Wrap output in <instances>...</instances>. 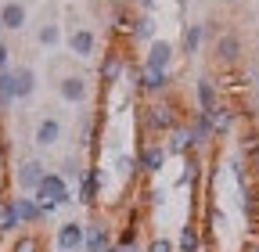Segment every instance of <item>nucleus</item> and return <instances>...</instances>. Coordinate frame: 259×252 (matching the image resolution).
Here are the masks:
<instances>
[{
    "label": "nucleus",
    "mask_w": 259,
    "mask_h": 252,
    "mask_svg": "<svg viewBox=\"0 0 259 252\" xmlns=\"http://www.w3.org/2000/svg\"><path fill=\"white\" fill-rule=\"evenodd\" d=\"M105 252H122V248H119V245H115V241H112V245H108V248H105Z\"/></svg>",
    "instance_id": "40"
},
{
    "label": "nucleus",
    "mask_w": 259,
    "mask_h": 252,
    "mask_svg": "<svg viewBox=\"0 0 259 252\" xmlns=\"http://www.w3.org/2000/svg\"><path fill=\"white\" fill-rule=\"evenodd\" d=\"M54 90H58V98L69 101V105H87L90 94H94V83H90V76H83V72H69V76H58Z\"/></svg>",
    "instance_id": "6"
},
{
    "label": "nucleus",
    "mask_w": 259,
    "mask_h": 252,
    "mask_svg": "<svg viewBox=\"0 0 259 252\" xmlns=\"http://www.w3.org/2000/svg\"><path fill=\"white\" fill-rule=\"evenodd\" d=\"M54 245L58 252H83V224L79 220H65L54 227Z\"/></svg>",
    "instance_id": "14"
},
{
    "label": "nucleus",
    "mask_w": 259,
    "mask_h": 252,
    "mask_svg": "<svg viewBox=\"0 0 259 252\" xmlns=\"http://www.w3.org/2000/svg\"><path fill=\"white\" fill-rule=\"evenodd\" d=\"M108 4H115V8H122V4H126V0H108Z\"/></svg>",
    "instance_id": "42"
},
{
    "label": "nucleus",
    "mask_w": 259,
    "mask_h": 252,
    "mask_svg": "<svg viewBox=\"0 0 259 252\" xmlns=\"http://www.w3.org/2000/svg\"><path fill=\"white\" fill-rule=\"evenodd\" d=\"M115 173L134 177V173H137V159H134V155H115Z\"/></svg>",
    "instance_id": "34"
},
{
    "label": "nucleus",
    "mask_w": 259,
    "mask_h": 252,
    "mask_svg": "<svg viewBox=\"0 0 259 252\" xmlns=\"http://www.w3.org/2000/svg\"><path fill=\"white\" fill-rule=\"evenodd\" d=\"M4 69H11V44L0 36V72H4Z\"/></svg>",
    "instance_id": "35"
},
{
    "label": "nucleus",
    "mask_w": 259,
    "mask_h": 252,
    "mask_svg": "<svg viewBox=\"0 0 259 252\" xmlns=\"http://www.w3.org/2000/svg\"><path fill=\"white\" fill-rule=\"evenodd\" d=\"M241 54H245V40L234 33V29H227V33H220V36H216V44H212V58H216V65L234 69L238 61H241Z\"/></svg>",
    "instance_id": "9"
},
{
    "label": "nucleus",
    "mask_w": 259,
    "mask_h": 252,
    "mask_svg": "<svg viewBox=\"0 0 259 252\" xmlns=\"http://www.w3.org/2000/svg\"><path fill=\"white\" fill-rule=\"evenodd\" d=\"M141 119H144L148 137H151V134H169L173 126H180V122H184V119H180V101H173L169 94H166V98H155V101H148V105H144Z\"/></svg>",
    "instance_id": "1"
},
{
    "label": "nucleus",
    "mask_w": 259,
    "mask_h": 252,
    "mask_svg": "<svg viewBox=\"0 0 259 252\" xmlns=\"http://www.w3.org/2000/svg\"><path fill=\"white\" fill-rule=\"evenodd\" d=\"M238 155H241V159H252V162H255V155H259V130H255V126H248V130L241 134V141H238Z\"/></svg>",
    "instance_id": "28"
},
{
    "label": "nucleus",
    "mask_w": 259,
    "mask_h": 252,
    "mask_svg": "<svg viewBox=\"0 0 259 252\" xmlns=\"http://www.w3.org/2000/svg\"><path fill=\"white\" fill-rule=\"evenodd\" d=\"M155 4H158V0H137V8H141V11H155Z\"/></svg>",
    "instance_id": "36"
},
{
    "label": "nucleus",
    "mask_w": 259,
    "mask_h": 252,
    "mask_svg": "<svg viewBox=\"0 0 259 252\" xmlns=\"http://www.w3.org/2000/svg\"><path fill=\"white\" fill-rule=\"evenodd\" d=\"M83 170H87V162L72 151V155H65V159H61V170H58V173H61L65 180H79V177H83Z\"/></svg>",
    "instance_id": "30"
},
{
    "label": "nucleus",
    "mask_w": 259,
    "mask_h": 252,
    "mask_svg": "<svg viewBox=\"0 0 259 252\" xmlns=\"http://www.w3.org/2000/svg\"><path fill=\"white\" fill-rule=\"evenodd\" d=\"M112 224L108 216H101L97 209H90V220L83 224V252H105L112 245Z\"/></svg>",
    "instance_id": "5"
},
{
    "label": "nucleus",
    "mask_w": 259,
    "mask_h": 252,
    "mask_svg": "<svg viewBox=\"0 0 259 252\" xmlns=\"http://www.w3.org/2000/svg\"><path fill=\"white\" fill-rule=\"evenodd\" d=\"M144 252H177V241L166 238V234H151L148 245H144Z\"/></svg>",
    "instance_id": "33"
},
{
    "label": "nucleus",
    "mask_w": 259,
    "mask_h": 252,
    "mask_svg": "<svg viewBox=\"0 0 259 252\" xmlns=\"http://www.w3.org/2000/svg\"><path fill=\"white\" fill-rule=\"evenodd\" d=\"M126 69H130V54H122L119 47H108L101 54V61H97V79H101L105 90H112L126 79Z\"/></svg>",
    "instance_id": "4"
},
{
    "label": "nucleus",
    "mask_w": 259,
    "mask_h": 252,
    "mask_svg": "<svg viewBox=\"0 0 259 252\" xmlns=\"http://www.w3.org/2000/svg\"><path fill=\"white\" fill-rule=\"evenodd\" d=\"M47 173H51V170H47V162H44V159H36V155L22 159V162L15 166V184H18V195H32Z\"/></svg>",
    "instance_id": "7"
},
{
    "label": "nucleus",
    "mask_w": 259,
    "mask_h": 252,
    "mask_svg": "<svg viewBox=\"0 0 259 252\" xmlns=\"http://www.w3.org/2000/svg\"><path fill=\"white\" fill-rule=\"evenodd\" d=\"M241 252H259V238H255V241H248V245H245Z\"/></svg>",
    "instance_id": "38"
},
{
    "label": "nucleus",
    "mask_w": 259,
    "mask_h": 252,
    "mask_svg": "<svg viewBox=\"0 0 259 252\" xmlns=\"http://www.w3.org/2000/svg\"><path fill=\"white\" fill-rule=\"evenodd\" d=\"M191 151H198V148H194V137H191V126L187 122L173 126V130L166 134V155H173V159H187Z\"/></svg>",
    "instance_id": "16"
},
{
    "label": "nucleus",
    "mask_w": 259,
    "mask_h": 252,
    "mask_svg": "<svg viewBox=\"0 0 259 252\" xmlns=\"http://www.w3.org/2000/svg\"><path fill=\"white\" fill-rule=\"evenodd\" d=\"M194 101H198V112H212L220 105V83L212 76H198L194 79Z\"/></svg>",
    "instance_id": "18"
},
{
    "label": "nucleus",
    "mask_w": 259,
    "mask_h": 252,
    "mask_svg": "<svg viewBox=\"0 0 259 252\" xmlns=\"http://www.w3.org/2000/svg\"><path fill=\"white\" fill-rule=\"evenodd\" d=\"M173 61H177V47H173L169 40L155 36V40L144 47V61H141V65H144V69H158V72H169Z\"/></svg>",
    "instance_id": "11"
},
{
    "label": "nucleus",
    "mask_w": 259,
    "mask_h": 252,
    "mask_svg": "<svg viewBox=\"0 0 259 252\" xmlns=\"http://www.w3.org/2000/svg\"><path fill=\"white\" fill-rule=\"evenodd\" d=\"M122 252H144V248H141V245H134V248H122Z\"/></svg>",
    "instance_id": "41"
},
{
    "label": "nucleus",
    "mask_w": 259,
    "mask_h": 252,
    "mask_svg": "<svg viewBox=\"0 0 259 252\" xmlns=\"http://www.w3.org/2000/svg\"><path fill=\"white\" fill-rule=\"evenodd\" d=\"M11 252H47V245H44V238H40L36 231H29V234H18V238H15Z\"/></svg>",
    "instance_id": "29"
},
{
    "label": "nucleus",
    "mask_w": 259,
    "mask_h": 252,
    "mask_svg": "<svg viewBox=\"0 0 259 252\" xmlns=\"http://www.w3.org/2000/svg\"><path fill=\"white\" fill-rule=\"evenodd\" d=\"M0 105H4V108L15 105V69L0 72Z\"/></svg>",
    "instance_id": "32"
},
{
    "label": "nucleus",
    "mask_w": 259,
    "mask_h": 252,
    "mask_svg": "<svg viewBox=\"0 0 259 252\" xmlns=\"http://www.w3.org/2000/svg\"><path fill=\"white\" fill-rule=\"evenodd\" d=\"M173 4H177V11H184V8L191 4V0H173Z\"/></svg>",
    "instance_id": "39"
},
{
    "label": "nucleus",
    "mask_w": 259,
    "mask_h": 252,
    "mask_svg": "<svg viewBox=\"0 0 259 252\" xmlns=\"http://www.w3.org/2000/svg\"><path fill=\"white\" fill-rule=\"evenodd\" d=\"M25 22H29L25 0H0V29L4 33H22Z\"/></svg>",
    "instance_id": "13"
},
{
    "label": "nucleus",
    "mask_w": 259,
    "mask_h": 252,
    "mask_svg": "<svg viewBox=\"0 0 259 252\" xmlns=\"http://www.w3.org/2000/svg\"><path fill=\"white\" fill-rule=\"evenodd\" d=\"M61 137H65V122H61L58 115H44V119L36 122V130H32L36 148H54V144H61Z\"/></svg>",
    "instance_id": "15"
},
{
    "label": "nucleus",
    "mask_w": 259,
    "mask_h": 252,
    "mask_svg": "<svg viewBox=\"0 0 259 252\" xmlns=\"http://www.w3.org/2000/svg\"><path fill=\"white\" fill-rule=\"evenodd\" d=\"M252 83H255V101H259V65L252 69Z\"/></svg>",
    "instance_id": "37"
},
{
    "label": "nucleus",
    "mask_w": 259,
    "mask_h": 252,
    "mask_svg": "<svg viewBox=\"0 0 259 252\" xmlns=\"http://www.w3.org/2000/svg\"><path fill=\"white\" fill-rule=\"evenodd\" d=\"M22 224H18V213H15V202L11 198H0V238L4 234H15Z\"/></svg>",
    "instance_id": "25"
},
{
    "label": "nucleus",
    "mask_w": 259,
    "mask_h": 252,
    "mask_svg": "<svg viewBox=\"0 0 259 252\" xmlns=\"http://www.w3.org/2000/svg\"><path fill=\"white\" fill-rule=\"evenodd\" d=\"M69 54L76 61H94V58H101V40H97V29L79 22L69 29Z\"/></svg>",
    "instance_id": "3"
},
{
    "label": "nucleus",
    "mask_w": 259,
    "mask_h": 252,
    "mask_svg": "<svg viewBox=\"0 0 259 252\" xmlns=\"http://www.w3.org/2000/svg\"><path fill=\"white\" fill-rule=\"evenodd\" d=\"M202 245H205V238H202L198 224L187 220V224L180 227V238H177V252H202Z\"/></svg>",
    "instance_id": "24"
},
{
    "label": "nucleus",
    "mask_w": 259,
    "mask_h": 252,
    "mask_svg": "<svg viewBox=\"0 0 259 252\" xmlns=\"http://www.w3.org/2000/svg\"><path fill=\"white\" fill-rule=\"evenodd\" d=\"M155 33H158V22H155V15H151V11L134 15V29H130V36H134L137 44H151V40H155Z\"/></svg>",
    "instance_id": "23"
},
{
    "label": "nucleus",
    "mask_w": 259,
    "mask_h": 252,
    "mask_svg": "<svg viewBox=\"0 0 259 252\" xmlns=\"http://www.w3.org/2000/svg\"><path fill=\"white\" fill-rule=\"evenodd\" d=\"M32 94H36V69L18 65L15 69V101H29Z\"/></svg>",
    "instance_id": "22"
},
{
    "label": "nucleus",
    "mask_w": 259,
    "mask_h": 252,
    "mask_svg": "<svg viewBox=\"0 0 259 252\" xmlns=\"http://www.w3.org/2000/svg\"><path fill=\"white\" fill-rule=\"evenodd\" d=\"M255 180H259V155H255Z\"/></svg>",
    "instance_id": "43"
},
{
    "label": "nucleus",
    "mask_w": 259,
    "mask_h": 252,
    "mask_svg": "<svg viewBox=\"0 0 259 252\" xmlns=\"http://www.w3.org/2000/svg\"><path fill=\"white\" fill-rule=\"evenodd\" d=\"M36 44H40L44 51H54V47L61 44V22H44V25L36 29Z\"/></svg>",
    "instance_id": "26"
},
{
    "label": "nucleus",
    "mask_w": 259,
    "mask_h": 252,
    "mask_svg": "<svg viewBox=\"0 0 259 252\" xmlns=\"http://www.w3.org/2000/svg\"><path fill=\"white\" fill-rule=\"evenodd\" d=\"M137 220H141V209L130 213L126 227L119 231V238H115V245H119V248H134V245H137V234H141V231H137Z\"/></svg>",
    "instance_id": "27"
},
{
    "label": "nucleus",
    "mask_w": 259,
    "mask_h": 252,
    "mask_svg": "<svg viewBox=\"0 0 259 252\" xmlns=\"http://www.w3.org/2000/svg\"><path fill=\"white\" fill-rule=\"evenodd\" d=\"M187 126H191V137H194V148H198V151H202V148H209V144L216 141V134H212V119H209V112H194Z\"/></svg>",
    "instance_id": "20"
},
{
    "label": "nucleus",
    "mask_w": 259,
    "mask_h": 252,
    "mask_svg": "<svg viewBox=\"0 0 259 252\" xmlns=\"http://www.w3.org/2000/svg\"><path fill=\"white\" fill-rule=\"evenodd\" d=\"M11 202H15V213H18V224H22V227H40V224H47L40 202L32 198V195H15Z\"/></svg>",
    "instance_id": "17"
},
{
    "label": "nucleus",
    "mask_w": 259,
    "mask_h": 252,
    "mask_svg": "<svg viewBox=\"0 0 259 252\" xmlns=\"http://www.w3.org/2000/svg\"><path fill=\"white\" fill-rule=\"evenodd\" d=\"M32 198L40 202V209H44V216H47V220H54L61 205H69V202H72L69 180H65L61 173H47V177L40 180V187L32 191Z\"/></svg>",
    "instance_id": "2"
},
{
    "label": "nucleus",
    "mask_w": 259,
    "mask_h": 252,
    "mask_svg": "<svg viewBox=\"0 0 259 252\" xmlns=\"http://www.w3.org/2000/svg\"><path fill=\"white\" fill-rule=\"evenodd\" d=\"M166 144H158V141H151V137H144L141 141V151H137V173H148V177H155L162 166H166Z\"/></svg>",
    "instance_id": "12"
},
{
    "label": "nucleus",
    "mask_w": 259,
    "mask_h": 252,
    "mask_svg": "<svg viewBox=\"0 0 259 252\" xmlns=\"http://www.w3.org/2000/svg\"><path fill=\"white\" fill-rule=\"evenodd\" d=\"M141 98L155 101V98H166L173 90V72H158V69H144L141 65V76H137V87H134Z\"/></svg>",
    "instance_id": "8"
},
{
    "label": "nucleus",
    "mask_w": 259,
    "mask_h": 252,
    "mask_svg": "<svg viewBox=\"0 0 259 252\" xmlns=\"http://www.w3.org/2000/svg\"><path fill=\"white\" fill-rule=\"evenodd\" d=\"M205 40H209V36H205V22H187L184 33H180V51H184L187 58H194V54L202 51Z\"/></svg>",
    "instance_id": "21"
},
{
    "label": "nucleus",
    "mask_w": 259,
    "mask_h": 252,
    "mask_svg": "<svg viewBox=\"0 0 259 252\" xmlns=\"http://www.w3.org/2000/svg\"><path fill=\"white\" fill-rule=\"evenodd\" d=\"M209 119H212V134H216V137H231L234 126H238V108L220 101V105L209 112Z\"/></svg>",
    "instance_id": "19"
},
{
    "label": "nucleus",
    "mask_w": 259,
    "mask_h": 252,
    "mask_svg": "<svg viewBox=\"0 0 259 252\" xmlns=\"http://www.w3.org/2000/svg\"><path fill=\"white\" fill-rule=\"evenodd\" d=\"M76 144L90 148L94 144V112H79V130H76Z\"/></svg>",
    "instance_id": "31"
},
{
    "label": "nucleus",
    "mask_w": 259,
    "mask_h": 252,
    "mask_svg": "<svg viewBox=\"0 0 259 252\" xmlns=\"http://www.w3.org/2000/svg\"><path fill=\"white\" fill-rule=\"evenodd\" d=\"M101 180H105V170L87 162V170L79 177V191H76V202L83 209H97V198H101Z\"/></svg>",
    "instance_id": "10"
}]
</instances>
